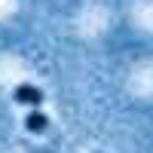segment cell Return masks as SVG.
Masks as SVG:
<instances>
[{
  "mask_svg": "<svg viewBox=\"0 0 153 153\" xmlns=\"http://www.w3.org/2000/svg\"><path fill=\"white\" fill-rule=\"evenodd\" d=\"M12 98H16L19 104H28V107H40V104H43V92H40L37 86H31V83H22V86H16Z\"/></svg>",
  "mask_w": 153,
  "mask_h": 153,
  "instance_id": "obj_1",
  "label": "cell"
},
{
  "mask_svg": "<svg viewBox=\"0 0 153 153\" xmlns=\"http://www.w3.org/2000/svg\"><path fill=\"white\" fill-rule=\"evenodd\" d=\"M25 129L34 132V135H40V132L49 129V117H46V113H40V110H31L28 117H25Z\"/></svg>",
  "mask_w": 153,
  "mask_h": 153,
  "instance_id": "obj_2",
  "label": "cell"
}]
</instances>
